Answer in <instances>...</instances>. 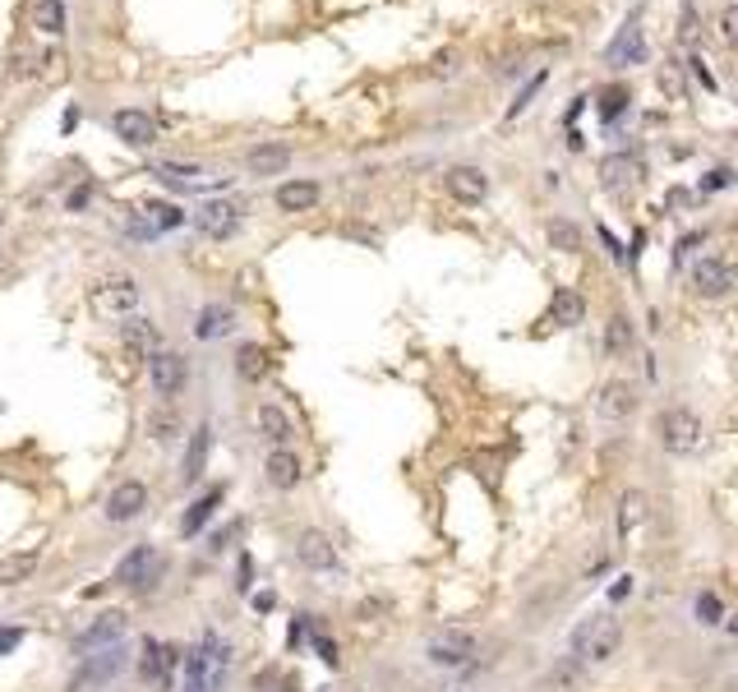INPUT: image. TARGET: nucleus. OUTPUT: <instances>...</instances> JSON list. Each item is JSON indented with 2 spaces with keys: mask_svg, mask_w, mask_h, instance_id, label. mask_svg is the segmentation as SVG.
Instances as JSON below:
<instances>
[{
  "mask_svg": "<svg viewBox=\"0 0 738 692\" xmlns=\"http://www.w3.org/2000/svg\"><path fill=\"white\" fill-rule=\"evenodd\" d=\"M231 324H236V314L227 305H203L199 318H195V337L199 342H217V337L231 333Z\"/></svg>",
  "mask_w": 738,
  "mask_h": 692,
  "instance_id": "obj_23",
  "label": "nucleus"
},
{
  "mask_svg": "<svg viewBox=\"0 0 738 692\" xmlns=\"http://www.w3.org/2000/svg\"><path fill=\"white\" fill-rule=\"evenodd\" d=\"M157 577H162V558H157L153 545H134V549L120 558V564H116V581H120L125 591H134V596L153 591Z\"/></svg>",
  "mask_w": 738,
  "mask_h": 692,
  "instance_id": "obj_4",
  "label": "nucleus"
},
{
  "mask_svg": "<svg viewBox=\"0 0 738 692\" xmlns=\"http://www.w3.org/2000/svg\"><path fill=\"white\" fill-rule=\"evenodd\" d=\"M476 651V637L471 632H439V637H429V664H444V670H457V664H467Z\"/></svg>",
  "mask_w": 738,
  "mask_h": 692,
  "instance_id": "obj_10",
  "label": "nucleus"
},
{
  "mask_svg": "<svg viewBox=\"0 0 738 692\" xmlns=\"http://www.w3.org/2000/svg\"><path fill=\"white\" fill-rule=\"evenodd\" d=\"M208 448H212V434H208V430H195V443H189V457H185V481H195V475H203Z\"/></svg>",
  "mask_w": 738,
  "mask_h": 692,
  "instance_id": "obj_34",
  "label": "nucleus"
},
{
  "mask_svg": "<svg viewBox=\"0 0 738 692\" xmlns=\"http://www.w3.org/2000/svg\"><path fill=\"white\" fill-rule=\"evenodd\" d=\"M544 241H550L559 254H577L582 250V231H577V222H568V218H550V222H544Z\"/></svg>",
  "mask_w": 738,
  "mask_h": 692,
  "instance_id": "obj_29",
  "label": "nucleus"
},
{
  "mask_svg": "<svg viewBox=\"0 0 738 692\" xmlns=\"http://www.w3.org/2000/svg\"><path fill=\"white\" fill-rule=\"evenodd\" d=\"M153 212V227L157 231H171V227H180L185 218H180V208H171V203H162V208H148Z\"/></svg>",
  "mask_w": 738,
  "mask_h": 692,
  "instance_id": "obj_40",
  "label": "nucleus"
},
{
  "mask_svg": "<svg viewBox=\"0 0 738 692\" xmlns=\"http://www.w3.org/2000/svg\"><path fill=\"white\" fill-rule=\"evenodd\" d=\"M618 647H623V623L614 614H591L572 632V655L582 664H605L618 655Z\"/></svg>",
  "mask_w": 738,
  "mask_h": 692,
  "instance_id": "obj_1",
  "label": "nucleus"
},
{
  "mask_svg": "<svg viewBox=\"0 0 738 692\" xmlns=\"http://www.w3.org/2000/svg\"><path fill=\"white\" fill-rule=\"evenodd\" d=\"M600 176H605V185H609V190H627V185H637V180H642V157H627V152H618V157H605V167H600Z\"/></svg>",
  "mask_w": 738,
  "mask_h": 692,
  "instance_id": "obj_24",
  "label": "nucleus"
},
{
  "mask_svg": "<svg viewBox=\"0 0 738 692\" xmlns=\"http://www.w3.org/2000/svg\"><path fill=\"white\" fill-rule=\"evenodd\" d=\"M134 305H139V286L134 277H106L93 286V309L106 314V318H125Z\"/></svg>",
  "mask_w": 738,
  "mask_h": 692,
  "instance_id": "obj_7",
  "label": "nucleus"
},
{
  "mask_svg": "<svg viewBox=\"0 0 738 692\" xmlns=\"http://www.w3.org/2000/svg\"><path fill=\"white\" fill-rule=\"evenodd\" d=\"M729 632H738V619H729Z\"/></svg>",
  "mask_w": 738,
  "mask_h": 692,
  "instance_id": "obj_50",
  "label": "nucleus"
},
{
  "mask_svg": "<svg viewBox=\"0 0 738 692\" xmlns=\"http://www.w3.org/2000/svg\"><path fill=\"white\" fill-rule=\"evenodd\" d=\"M157 171H162V176H171V180H185V185L203 176L199 167H189V162H157Z\"/></svg>",
  "mask_w": 738,
  "mask_h": 692,
  "instance_id": "obj_41",
  "label": "nucleus"
},
{
  "mask_svg": "<svg viewBox=\"0 0 738 692\" xmlns=\"http://www.w3.org/2000/svg\"><path fill=\"white\" fill-rule=\"evenodd\" d=\"M738 176L729 171V167H716V171H706V180H701V190H729Z\"/></svg>",
  "mask_w": 738,
  "mask_h": 692,
  "instance_id": "obj_45",
  "label": "nucleus"
},
{
  "mask_svg": "<svg viewBox=\"0 0 738 692\" xmlns=\"http://www.w3.org/2000/svg\"><path fill=\"white\" fill-rule=\"evenodd\" d=\"M633 411H637V388L627 379H609L600 388V416L605 420H627Z\"/></svg>",
  "mask_w": 738,
  "mask_h": 692,
  "instance_id": "obj_19",
  "label": "nucleus"
},
{
  "mask_svg": "<svg viewBox=\"0 0 738 692\" xmlns=\"http://www.w3.org/2000/svg\"><path fill=\"white\" fill-rule=\"evenodd\" d=\"M120 660H125V647H116V651H97V655H84V679H88V683L112 679V674L120 670Z\"/></svg>",
  "mask_w": 738,
  "mask_h": 692,
  "instance_id": "obj_32",
  "label": "nucleus"
},
{
  "mask_svg": "<svg viewBox=\"0 0 738 692\" xmlns=\"http://www.w3.org/2000/svg\"><path fill=\"white\" fill-rule=\"evenodd\" d=\"M112 129L129 144V148H153L157 144V120L148 111H139V106H125V111L112 116Z\"/></svg>",
  "mask_w": 738,
  "mask_h": 692,
  "instance_id": "obj_13",
  "label": "nucleus"
},
{
  "mask_svg": "<svg viewBox=\"0 0 738 692\" xmlns=\"http://www.w3.org/2000/svg\"><path fill=\"white\" fill-rule=\"evenodd\" d=\"M120 342H125V356L129 360H153L162 351V333L153 318H125L120 324Z\"/></svg>",
  "mask_w": 738,
  "mask_h": 692,
  "instance_id": "obj_11",
  "label": "nucleus"
},
{
  "mask_svg": "<svg viewBox=\"0 0 738 692\" xmlns=\"http://www.w3.org/2000/svg\"><path fill=\"white\" fill-rule=\"evenodd\" d=\"M295 558H300V564H305L310 573H337V545L328 540L323 531H300Z\"/></svg>",
  "mask_w": 738,
  "mask_h": 692,
  "instance_id": "obj_12",
  "label": "nucleus"
},
{
  "mask_svg": "<svg viewBox=\"0 0 738 692\" xmlns=\"http://www.w3.org/2000/svg\"><path fill=\"white\" fill-rule=\"evenodd\" d=\"M222 498H227V490H222V485H212L203 498H195V508H189V513H185V522H180V531H185V536H195V531H203V526H208V517L217 513V503H222Z\"/></svg>",
  "mask_w": 738,
  "mask_h": 692,
  "instance_id": "obj_28",
  "label": "nucleus"
},
{
  "mask_svg": "<svg viewBox=\"0 0 738 692\" xmlns=\"http://www.w3.org/2000/svg\"><path fill=\"white\" fill-rule=\"evenodd\" d=\"M655 434H660V448L674 452V457H688L701 443V420L688 407H665L660 420H655Z\"/></svg>",
  "mask_w": 738,
  "mask_h": 692,
  "instance_id": "obj_3",
  "label": "nucleus"
},
{
  "mask_svg": "<svg viewBox=\"0 0 738 692\" xmlns=\"http://www.w3.org/2000/svg\"><path fill=\"white\" fill-rule=\"evenodd\" d=\"M259 430H263V439H272V443H278V448H286L291 443V416L282 411V407H272V402H263L259 407Z\"/></svg>",
  "mask_w": 738,
  "mask_h": 692,
  "instance_id": "obj_26",
  "label": "nucleus"
},
{
  "mask_svg": "<svg viewBox=\"0 0 738 692\" xmlns=\"http://www.w3.org/2000/svg\"><path fill=\"white\" fill-rule=\"evenodd\" d=\"M19 637H23L19 628H0V655H10V651L19 647Z\"/></svg>",
  "mask_w": 738,
  "mask_h": 692,
  "instance_id": "obj_47",
  "label": "nucleus"
},
{
  "mask_svg": "<svg viewBox=\"0 0 738 692\" xmlns=\"http://www.w3.org/2000/svg\"><path fill=\"white\" fill-rule=\"evenodd\" d=\"M642 517H646V498H642V494L633 490V494L623 498V531H633V526H637Z\"/></svg>",
  "mask_w": 738,
  "mask_h": 692,
  "instance_id": "obj_39",
  "label": "nucleus"
},
{
  "mask_svg": "<svg viewBox=\"0 0 738 692\" xmlns=\"http://www.w3.org/2000/svg\"><path fill=\"white\" fill-rule=\"evenodd\" d=\"M148 375H153V392L171 402V397H180L185 383H189V365H185V356H176V351H157V356L148 360Z\"/></svg>",
  "mask_w": 738,
  "mask_h": 692,
  "instance_id": "obj_9",
  "label": "nucleus"
},
{
  "mask_svg": "<svg viewBox=\"0 0 738 692\" xmlns=\"http://www.w3.org/2000/svg\"><path fill=\"white\" fill-rule=\"evenodd\" d=\"M605 61L618 65V70H633V65H646V37H642V14H627V23L618 29V37L605 46Z\"/></svg>",
  "mask_w": 738,
  "mask_h": 692,
  "instance_id": "obj_8",
  "label": "nucleus"
},
{
  "mask_svg": "<svg viewBox=\"0 0 738 692\" xmlns=\"http://www.w3.org/2000/svg\"><path fill=\"white\" fill-rule=\"evenodd\" d=\"M227 660H231V651H227L222 637L203 632V642L185 655V688L189 692H217L227 679Z\"/></svg>",
  "mask_w": 738,
  "mask_h": 692,
  "instance_id": "obj_2",
  "label": "nucleus"
},
{
  "mask_svg": "<svg viewBox=\"0 0 738 692\" xmlns=\"http://www.w3.org/2000/svg\"><path fill=\"white\" fill-rule=\"evenodd\" d=\"M176 660H180V655H176L171 642H157V637H148V642H144V660H139V674H144V679H157L162 688H167Z\"/></svg>",
  "mask_w": 738,
  "mask_h": 692,
  "instance_id": "obj_18",
  "label": "nucleus"
},
{
  "mask_svg": "<svg viewBox=\"0 0 738 692\" xmlns=\"http://www.w3.org/2000/svg\"><path fill=\"white\" fill-rule=\"evenodd\" d=\"M153 439H162V443L176 439V420H171V416H162V420L153 416Z\"/></svg>",
  "mask_w": 738,
  "mask_h": 692,
  "instance_id": "obj_46",
  "label": "nucleus"
},
{
  "mask_svg": "<svg viewBox=\"0 0 738 692\" xmlns=\"http://www.w3.org/2000/svg\"><path fill=\"white\" fill-rule=\"evenodd\" d=\"M245 167H250V176H282L291 167V148L286 144H254L245 152Z\"/></svg>",
  "mask_w": 738,
  "mask_h": 692,
  "instance_id": "obj_20",
  "label": "nucleus"
},
{
  "mask_svg": "<svg viewBox=\"0 0 738 692\" xmlns=\"http://www.w3.org/2000/svg\"><path fill=\"white\" fill-rule=\"evenodd\" d=\"M544 78H550V70H540V74H531V84H527V88H522V93H517V102H512V106H508V120H512V116H522V111H527V106H531V97H535V93H540V88H544Z\"/></svg>",
  "mask_w": 738,
  "mask_h": 692,
  "instance_id": "obj_36",
  "label": "nucleus"
},
{
  "mask_svg": "<svg viewBox=\"0 0 738 692\" xmlns=\"http://www.w3.org/2000/svg\"><path fill=\"white\" fill-rule=\"evenodd\" d=\"M37 573V549H19L14 558L0 564V587H19V581H29Z\"/></svg>",
  "mask_w": 738,
  "mask_h": 692,
  "instance_id": "obj_31",
  "label": "nucleus"
},
{
  "mask_svg": "<svg viewBox=\"0 0 738 692\" xmlns=\"http://www.w3.org/2000/svg\"><path fill=\"white\" fill-rule=\"evenodd\" d=\"M125 637H129V619L120 609H106V614H97L84 632H79V655L116 651V647H125Z\"/></svg>",
  "mask_w": 738,
  "mask_h": 692,
  "instance_id": "obj_6",
  "label": "nucleus"
},
{
  "mask_svg": "<svg viewBox=\"0 0 738 692\" xmlns=\"http://www.w3.org/2000/svg\"><path fill=\"white\" fill-rule=\"evenodd\" d=\"M697 614H701V623H725V609L716 596H697Z\"/></svg>",
  "mask_w": 738,
  "mask_h": 692,
  "instance_id": "obj_42",
  "label": "nucleus"
},
{
  "mask_svg": "<svg viewBox=\"0 0 738 692\" xmlns=\"http://www.w3.org/2000/svg\"><path fill=\"white\" fill-rule=\"evenodd\" d=\"M33 29L46 33V37L65 33V5L61 0H33Z\"/></svg>",
  "mask_w": 738,
  "mask_h": 692,
  "instance_id": "obj_30",
  "label": "nucleus"
},
{
  "mask_svg": "<svg viewBox=\"0 0 738 692\" xmlns=\"http://www.w3.org/2000/svg\"><path fill=\"white\" fill-rule=\"evenodd\" d=\"M444 185H448V194L457 203H485L489 199V176L480 167H452L444 176Z\"/></svg>",
  "mask_w": 738,
  "mask_h": 692,
  "instance_id": "obj_16",
  "label": "nucleus"
},
{
  "mask_svg": "<svg viewBox=\"0 0 738 692\" xmlns=\"http://www.w3.org/2000/svg\"><path fill=\"white\" fill-rule=\"evenodd\" d=\"M268 365H272V356L263 351L259 342H245L240 351H236V375H240L245 383H259V379H268Z\"/></svg>",
  "mask_w": 738,
  "mask_h": 692,
  "instance_id": "obj_25",
  "label": "nucleus"
},
{
  "mask_svg": "<svg viewBox=\"0 0 738 692\" xmlns=\"http://www.w3.org/2000/svg\"><path fill=\"white\" fill-rule=\"evenodd\" d=\"M263 471H268V485H278V490H295L300 481H305V462H300L291 448H272Z\"/></svg>",
  "mask_w": 738,
  "mask_h": 692,
  "instance_id": "obj_17",
  "label": "nucleus"
},
{
  "mask_svg": "<svg viewBox=\"0 0 738 692\" xmlns=\"http://www.w3.org/2000/svg\"><path fill=\"white\" fill-rule=\"evenodd\" d=\"M199 231L208 235V241H227V235H236V227H240V208L236 203H222V199H212V203H203L199 208Z\"/></svg>",
  "mask_w": 738,
  "mask_h": 692,
  "instance_id": "obj_15",
  "label": "nucleus"
},
{
  "mask_svg": "<svg viewBox=\"0 0 738 692\" xmlns=\"http://www.w3.org/2000/svg\"><path fill=\"white\" fill-rule=\"evenodd\" d=\"M720 42L738 51V0H734V5H725V10H720Z\"/></svg>",
  "mask_w": 738,
  "mask_h": 692,
  "instance_id": "obj_37",
  "label": "nucleus"
},
{
  "mask_svg": "<svg viewBox=\"0 0 738 692\" xmlns=\"http://www.w3.org/2000/svg\"><path fill=\"white\" fill-rule=\"evenodd\" d=\"M627 97H633V93H627L623 84H618V88H605V97H600V116H605V120L623 116V111H627Z\"/></svg>",
  "mask_w": 738,
  "mask_h": 692,
  "instance_id": "obj_35",
  "label": "nucleus"
},
{
  "mask_svg": "<svg viewBox=\"0 0 738 692\" xmlns=\"http://www.w3.org/2000/svg\"><path fill=\"white\" fill-rule=\"evenodd\" d=\"M582 318H586V301H582V291L559 286V291H554V301H550V324H554V328H577Z\"/></svg>",
  "mask_w": 738,
  "mask_h": 692,
  "instance_id": "obj_21",
  "label": "nucleus"
},
{
  "mask_svg": "<svg viewBox=\"0 0 738 692\" xmlns=\"http://www.w3.org/2000/svg\"><path fill=\"white\" fill-rule=\"evenodd\" d=\"M88 203H93V185H88V180H84V185H74V190L65 194V208H70V212H84Z\"/></svg>",
  "mask_w": 738,
  "mask_h": 692,
  "instance_id": "obj_43",
  "label": "nucleus"
},
{
  "mask_svg": "<svg viewBox=\"0 0 738 692\" xmlns=\"http://www.w3.org/2000/svg\"><path fill=\"white\" fill-rule=\"evenodd\" d=\"M605 346H609L614 356H627V351H633V324H627L623 314H614V318H609V328H605Z\"/></svg>",
  "mask_w": 738,
  "mask_h": 692,
  "instance_id": "obj_33",
  "label": "nucleus"
},
{
  "mask_svg": "<svg viewBox=\"0 0 738 692\" xmlns=\"http://www.w3.org/2000/svg\"><path fill=\"white\" fill-rule=\"evenodd\" d=\"M734 286H738V268L729 259H720V254L692 259V291L701 301H720V296H729Z\"/></svg>",
  "mask_w": 738,
  "mask_h": 692,
  "instance_id": "obj_5",
  "label": "nucleus"
},
{
  "mask_svg": "<svg viewBox=\"0 0 738 692\" xmlns=\"http://www.w3.org/2000/svg\"><path fill=\"white\" fill-rule=\"evenodd\" d=\"M254 609H263V614H268V609H272V591H263V596H254Z\"/></svg>",
  "mask_w": 738,
  "mask_h": 692,
  "instance_id": "obj_49",
  "label": "nucleus"
},
{
  "mask_svg": "<svg viewBox=\"0 0 738 692\" xmlns=\"http://www.w3.org/2000/svg\"><path fill=\"white\" fill-rule=\"evenodd\" d=\"M452 70H457V56H452V51H444V56L434 61V74H452Z\"/></svg>",
  "mask_w": 738,
  "mask_h": 692,
  "instance_id": "obj_48",
  "label": "nucleus"
},
{
  "mask_svg": "<svg viewBox=\"0 0 738 692\" xmlns=\"http://www.w3.org/2000/svg\"><path fill=\"white\" fill-rule=\"evenodd\" d=\"M272 199H278L282 212H310L319 203V180H282Z\"/></svg>",
  "mask_w": 738,
  "mask_h": 692,
  "instance_id": "obj_22",
  "label": "nucleus"
},
{
  "mask_svg": "<svg viewBox=\"0 0 738 692\" xmlns=\"http://www.w3.org/2000/svg\"><path fill=\"white\" fill-rule=\"evenodd\" d=\"M697 33H701V29H697V10L683 5V14H678V37H683V42H697Z\"/></svg>",
  "mask_w": 738,
  "mask_h": 692,
  "instance_id": "obj_44",
  "label": "nucleus"
},
{
  "mask_svg": "<svg viewBox=\"0 0 738 692\" xmlns=\"http://www.w3.org/2000/svg\"><path fill=\"white\" fill-rule=\"evenodd\" d=\"M660 88L669 93V97H683L688 93V78H683V70L669 61V65H660Z\"/></svg>",
  "mask_w": 738,
  "mask_h": 692,
  "instance_id": "obj_38",
  "label": "nucleus"
},
{
  "mask_svg": "<svg viewBox=\"0 0 738 692\" xmlns=\"http://www.w3.org/2000/svg\"><path fill=\"white\" fill-rule=\"evenodd\" d=\"M540 688H544V692H577V688H582V660H577V655H572V660H559L554 670L540 679Z\"/></svg>",
  "mask_w": 738,
  "mask_h": 692,
  "instance_id": "obj_27",
  "label": "nucleus"
},
{
  "mask_svg": "<svg viewBox=\"0 0 738 692\" xmlns=\"http://www.w3.org/2000/svg\"><path fill=\"white\" fill-rule=\"evenodd\" d=\"M144 508H148V485L139 481H120L106 494V522H134Z\"/></svg>",
  "mask_w": 738,
  "mask_h": 692,
  "instance_id": "obj_14",
  "label": "nucleus"
}]
</instances>
